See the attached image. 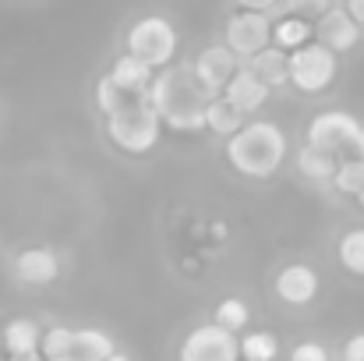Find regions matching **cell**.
I'll return each mask as SVG.
<instances>
[{"label":"cell","mask_w":364,"mask_h":361,"mask_svg":"<svg viewBox=\"0 0 364 361\" xmlns=\"http://www.w3.org/2000/svg\"><path fill=\"white\" fill-rule=\"evenodd\" d=\"M287 159V135L276 120H244L227 138V163L251 181L272 177Z\"/></svg>","instance_id":"2"},{"label":"cell","mask_w":364,"mask_h":361,"mask_svg":"<svg viewBox=\"0 0 364 361\" xmlns=\"http://www.w3.org/2000/svg\"><path fill=\"white\" fill-rule=\"evenodd\" d=\"M333 188L340 195H361L364 188V159H340L336 167V177H333Z\"/></svg>","instance_id":"24"},{"label":"cell","mask_w":364,"mask_h":361,"mask_svg":"<svg viewBox=\"0 0 364 361\" xmlns=\"http://www.w3.org/2000/svg\"><path fill=\"white\" fill-rule=\"evenodd\" d=\"M336 255H340V266L354 276H364V227L347 231L340 244H336Z\"/></svg>","instance_id":"22"},{"label":"cell","mask_w":364,"mask_h":361,"mask_svg":"<svg viewBox=\"0 0 364 361\" xmlns=\"http://www.w3.org/2000/svg\"><path fill=\"white\" fill-rule=\"evenodd\" d=\"M315 39V25H311V18H301V14H283L279 21H272V43L279 46V50H297V46H304V43H311Z\"/></svg>","instance_id":"18"},{"label":"cell","mask_w":364,"mask_h":361,"mask_svg":"<svg viewBox=\"0 0 364 361\" xmlns=\"http://www.w3.org/2000/svg\"><path fill=\"white\" fill-rule=\"evenodd\" d=\"M110 78L124 89V96H149L152 78H156V68H149V64H145L141 57H134V53H124V57L114 61Z\"/></svg>","instance_id":"14"},{"label":"cell","mask_w":364,"mask_h":361,"mask_svg":"<svg viewBox=\"0 0 364 361\" xmlns=\"http://www.w3.org/2000/svg\"><path fill=\"white\" fill-rule=\"evenodd\" d=\"M269 93H272V89H269V85L251 71V68H237V71L230 75V82L223 85V93H220V96H223L234 110H241L244 117H247V114H255V110H262V107H265Z\"/></svg>","instance_id":"11"},{"label":"cell","mask_w":364,"mask_h":361,"mask_svg":"<svg viewBox=\"0 0 364 361\" xmlns=\"http://www.w3.org/2000/svg\"><path fill=\"white\" fill-rule=\"evenodd\" d=\"M336 167H340V156H333L329 149H322V145H311V142H304L301 149H297V170L308 177V181H318V184H333V177H336Z\"/></svg>","instance_id":"17"},{"label":"cell","mask_w":364,"mask_h":361,"mask_svg":"<svg viewBox=\"0 0 364 361\" xmlns=\"http://www.w3.org/2000/svg\"><path fill=\"white\" fill-rule=\"evenodd\" d=\"M107 361H131V358H127V355H121V351H114V355H110Z\"/></svg>","instance_id":"32"},{"label":"cell","mask_w":364,"mask_h":361,"mask_svg":"<svg viewBox=\"0 0 364 361\" xmlns=\"http://www.w3.org/2000/svg\"><path fill=\"white\" fill-rule=\"evenodd\" d=\"M358 202H361V209H364V188H361V195H358Z\"/></svg>","instance_id":"33"},{"label":"cell","mask_w":364,"mask_h":361,"mask_svg":"<svg viewBox=\"0 0 364 361\" xmlns=\"http://www.w3.org/2000/svg\"><path fill=\"white\" fill-rule=\"evenodd\" d=\"M14 273H18V280L28 283V287H46V283H53V280L60 276V258H57L53 248L36 244V248L18 251V258H14Z\"/></svg>","instance_id":"12"},{"label":"cell","mask_w":364,"mask_h":361,"mask_svg":"<svg viewBox=\"0 0 364 361\" xmlns=\"http://www.w3.org/2000/svg\"><path fill=\"white\" fill-rule=\"evenodd\" d=\"M181 361H241V340L220 323L195 326L181 344Z\"/></svg>","instance_id":"7"},{"label":"cell","mask_w":364,"mask_h":361,"mask_svg":"<svg viewBox=\"0 0 364 361\" xmlns=\"http://www.w3.org/2000/svg\"><path fill=\"white\" fill-rule=\"evenodd\" d=\"M124 100H127L124 89L110 78V71H107V75L96 82V107L103 110V117H110V114H117V110L124 107Z\"/></svg>","instance_id":"25"},{"label":"cell","mask_w":364,"mask_h":361,"mask_svg":"<svg viewBox=\"0 0 364 361\" xmlns=\"http://www.w3.org/2000/svg\"><path fill=\"white\" fill-rule=\"evenodd\" d=\"M114 351L117 347L103 330H75V361H107Z\"/></svg>","instance_id":"19"},{"label":"cell","mask_w":364,"mask_h":361,"mask_svg":"<svg viewBox=\"0 0 364 361\" xmlns=\"http://www.w3.org/2000/svg\"><path fill=\"white\" fill-rule=\"evenodd\" d=\"M343 361H364V333H354L343 344Z\"/></svg>","instance_id":"29"},{"label":"cell","mask_w":364,"mask_h":361,"mask_svg":"<svg viewBox=\"0 0 364 361\" xmlns=\"http://www.w3.org/2000/svg\"><path fill=\"white\" fill-rule=\"evenodd\" d=\"M279 355V340L269 330H255L241 340V358L244 361H276Z\"/></svg>","instance_id":"23"},{"label":"cell","mask_w":364,"mask_h":361,"mask_svg":"<svg viewBox=\"0 0 364 361\" xmlns=\"http://www.w3.org/2000/svg\"><path fill=\"white\" fill-rule=\"evenodd\" d=\"M247 319H251V312H247V305H244L241 298H223L216 305V323L227 326V330H234V333L247 326Z\"/></svg>","instance_id":"26"},{"label":"cell","mask_w":364,"mask_h":361,"mask_svg":"<svg viewBox=\"0 0 364 361\" xmlns=\"http://www.w3.org/2000/svg\"><path fill=\"white\" fill-rule=\"evenodd\" d=\"M361 28L358 18L347 11V7H329L318 21H315V32H318V43H326L333 53H350L358 43H361Z\"/></svg>","instance_id":"9"},{"label":"cell","mask_w":364,"mask_h":361,"mask_svg":"<svg viewBox=\"0 0 364 361\" xmlns=\"http://www.w3.org/2000/svg\"><path fill=\"white\" fill-rule=\"evenodd\" d=\"M251 71L269 85V89H279V85H290V53L279 50L276 43H269L265 50H258L255 57H247Z\"/></svg>","instance_id":"15"},{"label":"cell","mask_w":364,"mask_h":361,"mask_svg":"<svg viewBox=\"0 0 364 361\" xmlns=\"http://www.w3.org/2000/svg\"><path fill=\"white\" fill-rule=\"evenodd\" d=\"M241 124H244V114L241 110H234L223 96H213V100L205 103V127H209V131H216V135L230 138Z\"/></svg>","instance_id":"20"},{"label":"cell","mask_w":364,"mask_h":361,"mask_svg":"<svg viewBox=\"0 0 364 361\" xmlns=\"http://www.w3.org/2000/svg\"><path fill=\"white\" fill-rule=\"evenodd\" d=\"M107 135L127 156H145L159 145L163 117H159V110L152 107L149 96H127L121 110L107 117Z\"/></svg>","instance_id":"3"},{"label":"cell","mask_w":364,"mask_h":361,"mask_svg":"<svg viewBox=\"0 0 364 361\" xmlns=\"http://www.w3.org/2000/svg\"><path fill=\"white\" fill-rule=\"evenodd\" d=\"M290 361H329V351L318 340H304L290 351Z\"/></svg>","instance_id":"28"},{"label":"cell","mask_w":364,"mask_h":361,"mask_svg":"<svg viewBox=\"0 0 364 361\" xmlns=\"http://www.w3.org/2000/svg\"><path fill=\"white\" fill-rule=\"evenodd\" d=\"M205 96L209 93L188 68H159L149 89V100L159 110L163 127L181 135H195L205 127V103H209Z\"/></svg>","instance_id":"1"},{"label":"cell","mask_w":364,"mask_h":361,"mask_svg":"<svg viewBox=\"0 0 364 361\" xmlns=\"http://www.w3.org/2000/svg\"><path fill=\"white\" fill-rule=\"evenodd\" d=\"M39 358L43 361H75V330L68 326H53L43 333L39 344Z\"/></svg>","instance_id":"21"},{"label":"cell","mask_w":364,"mask_h":361,"mask_svg":"<svg viewBox=\"0 0 364 361\" xmlns=\"http://www.w3.org/2000/svg\"><path fill=\"white\" fill-rule=\"evenodd\" d=\"M127 53L141 57L149 68H170L173 57H177V46H181V36L177 28L163 18V14H145L138 18L131 28H127Z\"/></svg>","instance_id":"4"},{"label":"cell","mask_w":364,"mask_h":361,"mask_svg":"<svg viewBox=\"0 0 364 361\" xmlns=\"http://www.w3.org/2000/svg\"><path fill=\"white\" fill-rule=\"evenodd\" d=\"M329 7H333V0H287L290 14H301V18H311V21H318Z\"/></svg>","instance_id":"27"},{"label":"cell","mask_w":364,"mask_h":361,"mask_svg":"<svg viewBox=\"0 0 364 361\" xmlns=\"http://www.w3.org/2000/svg\"><path fill=\"white\" fill-rule=\"evenodd\" d=\"M0 333H4V347H7L11 358H39L43 333L32 319H11Z\"/></svg>","instance_id":"16"},{"label":"cell","mask_w":364,"mask_h":361,"mask_svg":"<svg viewBox=\"0 0 364 361\" xmlns=\"http://www.w3.org/2000/svg\"><path fill=\"white\" fill-rule=\"evenodd\" d=\"M340 53H333L326 43L311 39L297 50H290V85L297 93H326L333 82H336V71H340Z\"/></svg>","instance_id":"6"},{"label":"cell","mask_w":364,"mask_h":361,"mask_svg":"<svg viewBox=\"0 0 364 361\" xmlns=\"http://www.w3.org/2000/svg\"><path fill=\"white\" fill-rule=\"evenodd\" d=\"M279 0H237V7H247V11H272Z\"/></svg>","instance_id":"30"},{"label":"cell","mask_w":364,"mask_h":361,"mask_svg":"<svg viewBox=\"0 0 364 361\" xmlns=\"http://www.w3.org/2000/svg\"><path fill=\"white\" fill-rule=\"evenodd\" d=\"M276 294L287 301V305H311L315 294H318V273L304 262H290L276 273Z\"/></svg>","instance_id":"13"},{"label":"cell","mask_w":364,"mask_h":361,"mask_svg":"<svg viewBox=\"0 0 364 361\" xmlns=\"http://www.w3.org/2000/svg\"><path fill=\"white\" fill-rule=\"evenodd\" d=\"M0 344H4V333H0Z\"/></svg>","instance_id":"34"},{"label":"cell","mask_w":364,"mask_h":361,"mask_svg":"<svg viewBox=\"0 0 364 361\" xmlns=\"http://www.w3.org/2000/svg\"><path fill=\"white\" fill-rule=\"evenodd\" d=\"M343 7H347V11L358 18V25H364V0H347Z\"/></svg>","instance_id":"31"},{"label":"cell","mask_w":364,"mask_h":361,"mask_svg":"<svg viewBox=\"0 0 364 361\" xmlns=\"http://www.w3.org/2000/svg\"><path fill=\"white\" fill-rule=\"evenodd\" d=\"M223 43L237 57H255L258 50H265L272 43L269 11H247V7H241L237 14H230L227 25H223Z\"/></svg>","instance_id":"8"},{"label":"cell","mask_w":364,"mask_h":361,"mask_svg":"<svg viewBox=\"0 0 364 361\" xmlns=\"http://www.w3.org/2000/svg\"><path fill=\"white\" fill-rule=\"evenodd\" d=\"M308 142L340 159H364V124L347 110H326L308 124Z\"/></svg>","instance_id":"5"},{"label":"cell","mask_w":364,"mask_h":361,"mask_svg":"<svg viewBox=\"0 0 364 361\" xmlns=\"http://www.w3.org/2000/svg\"><path fill=\"white\" fill-rule=\"evenodd\" d=\"M195 78L202 82V89L209 93V96H220L223 93V85L230 82V75L237 71V53L223 43V46H209V50H202L198 53V61H195Z\"/></svg>","instance_id":"10"}]
</instances>
